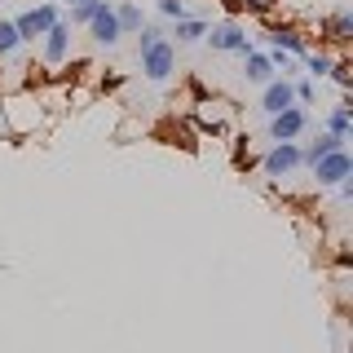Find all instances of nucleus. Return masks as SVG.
Wrapping results in <instances>:
<instances>
[{"mask_svg":"<svg viewBox=\"0 0 353 353\" xmlns=\"http://www.w3.org/2000/svg\"><path fill=\"white\" fill-rule=\"evenodd\" d=\"M159 40H163V27H146V22L137 27V53H146L150 44H159Z\"/></svg>","mask_w":353,"mask_h":353,"instance_id":"aec40b11","label":"nucleus"},{"mask_svg":"<svg viewBox=\"0 0 353 353\" xmlns=\"http://www.w3.org/2000/svg\"><path fill=\"white\" fill-rule=\"evenodd\" d=\"M292 93H296V102H301V106H309L318 97V88H314V80H301V84H292Z\"/></svg>","mask_w":353,"mask_h":353,"instance_id":"4be33fe9","label":"nucleus"},{"mask_svg":"<svg viewBox=\"0 0 353 353\" xmlns=\"http://www.w3.org/2000/svg\"><path fill=\"white\" fill-rule=\"evenodd\" d=\"M58 18H62V9H58V5H40V9H27V14H18V18H14V27H18L22 44H27V40H40Z\"/></svg>","mask_w":353,"mask_h":353,"instance_id":"39448f33","label":"nucleus"},{"mask_svg":"<svg viewBox=\"0 0 353 353\" xmlns=\"http://www.w3.org/2000/svg\"><path fill=\"white\" fill-rule=\"evenodd\" d=\"M323 36H327V40H336V44L353 40V14H349V9H340V14L323 18Z\"/></svg>","mask_w":353,"mask_h":353,"instance_id":"f8f14e48","label":"nucleus"},{"mask_svg":"<svg viewBox=\"0 0 353 353\" xmlns=\"http://www.w3.org/2000/svg\"><path fill=\"white\" fill-rule=\"evenodd\" d=\"M208 44H212L216 53H252V36H248V27L243 22H234V18H225V22H216V27H208V36H203Z\"/></svg>","mask_w":353,"mask_h":353,"instance_id":"f257e3e1","label":"nucleus"},{"mask_svg":"<svg viewBox=\"0 0 353 353\" xmlns=\"http://www.w3.org/2000/svg\"><path fill=\"white\" fill-rule=\"evenodd\" d=\"M301 62H305V71H309V80H327V71H331V62H336V58H331V53H327V49H318V53H314V49H309V53H305V58H301Z\"/></svg>","mask_w":353,"mask_h":353,"instance_id":"f3484780","label":"nucleus"},{"mask_svg":"<svg viewBox=\"0 0 353 353\" xmlns=\"http://www.w3.org/2000/svg\"><path fill=\"white\" fill-rule=\"evenodd\" d=\"M261 168H265V176H292L296 168H305V150L296 146V141H274V150L261 159Z\"/></svg>","mask_w":353,"mask_h":353,"instance_id":"f03ea898","label":"nucleus"},{"mask_svg":"<svg viewBox=\"0 0 353 353\" xmlns=\"http://www.w3.org/2000/svg\"><path fill=\"white\" fill-rule=\"evenodd\" d=\"M137 58H141V71H146V80H154V84H163V80L176 71V49H172V40L150 44V49L137 53Z\"/></svg>","mask_w":353,"mask_h":353,"instance_id":"20e7f679","label":"nucleus"},{"mask_svg":"<svg viewBox=\"0 0 353 353\" xmlns=\"http://www.w3.org/2000/svg\"><path fill=\"white\" fill-rule=\"evenodd\" d=\"M40 40H44V62H49V66H62V62H66V53H71V22L58 18Z\"/></svg>","mask_w":353,"mask_h":353,"instance_id":"0eeeda50","label":"nucleus"},{"mask_svg":"<svg viewBox=\"0 0 353 353\" xmlns=\"http://www.w3.org/2000/svg\"><path fill=\"white\" fill-rule=\"evenodd\" d=\"M309 172H314V181L318 185H340L345 176H353V159H349V150L340 146V150H331V154H323V159H314L309 163Z\"/></svg>","mask_w":353,"mask_h":353,"instance_id":"7ed1b4c3","label":"nucleus"},{"mask_svg":"<svg viewBox=\"0 0 353 353\" xmlns=\"http://www.w3.org/2000/svg\"><path fill=\"white\" fill-rule=\"evenodd\" d=\"M159 14H163V18H172V22H176V18H185V0H159Z\"/></svg>","mask_w":353,"mask_h":353,"instance_id":"5701e85b","label":"nucleus"},{"mask_svg":"<svg viewBox=\"0 0 353 353\" xmlns=\"http://www.w3.org/2000/svg\"><path fill=\"white\" fill-rule=\"evenodd\" d=\"M287 106H296L292 80H283V75H274V80L265 84V93H261V110H265V115H279V110H287Z\"/></svg>","mask_w":353,"mask_h":353,"instance_id":"6e6552de","label":"nucleus"},{"mask_svg":"<svg viewBox=\"0 0 353 353\" xmlns=\"http://www.w3.org/2000/svg\"><path fill=\"white\" fill-rule=\"evenodd\" d=\"M14 49H22V36L14 22H0V58H9Z\"/></svg>","mask_w":353,"mask_h":353,"instance_id":"6ab92c4d","label":"nucleus"},{"mask_svg":"<svg viewBox=\"0 0 353 353\" xmlns=\"http://www.w3.org/2000/svg\"><path fill=\"white\" fill-rule=\"evenodd\" d=\"M243 75H248L252 84H261V88H265V84H270L279 71H274L270 53H256V49H252V53H243Z\"/></svg>","mask_w":353,"mask_h":353,"instance_id":"9b49d317","label":"nucleus"},{"mask_svg":"<svg viewBox=\"0 0 353 353\" xmlns=\"http://www.w3.org/2000/svg\"><path fill=\"white\" fill-rule=\"evenodd\" d=\"M88 27H93V40H97V44H106V49H110V44H119V22H115V9H110V0L97 9V18L88 22Z\"/></svg>","mask_w":353,"mask_h":353,"instance_id":"9d476101","label":"nucleus"},{"mask_svg":"<svg viewBox=\"0 0 353 353\" xmlns=\"http://www.w3.org/2000/svg\"><path fill=\"white\" fill-rule=\"evenodd\" d=\"M172 36H176V44H194V40H203L208 36V22L203 18H176V27H172Z\"/></svg>","mask_w":353,"mask_h":353,"instance_id":"4468645a","label":"nucleus"},{"mask_svg":"<svg viewBox=\"0 0 353 353\" xmlns=\"http://www.w3.org/2000/svg\"><path fill=\"white\" fill-rule=\"evenodd\" d=\"M305 128H309V115L301 106H287V110H279V115H270V137L274 141H296Z\"/></svg>","mask_w":353,"mask_h":353,"instance_id":"423d86ee","label":"nucleus"},{"mask_svg":"<svg viewBox=\"0 0 353 353\" xmlns=\"http://www.w3.org/2000/svg\"><path fill=\"white\" fill-rule=\"evenodd\" d=\"M327 75H331V80H336L340 88H353V71H349V62H345V58L331 62V71H327Z\"/></svg>","mask_w":353,"mask_h":353,"instance_id":"412c9836","label":"nucleus"},{"mask_svg":"<svg viewBox=\"0 0 353 353\" xmlns=\"http://www.w3.org/2000/svg\"><path fill=\"white\" fill-rule=\"evenodd\" d=\"M323 132H336V137H349L353 132V106H336L331 115L323 119Z\"/></svg>","mask_w":353,"mask_h":353,"instance_id":"2eb2a0df","label":"nucleus"},{"mask_svg":"<svg viewBox=\"0 0 353 353\" xmlns=\"http://www.w3.org/2000/svg\"><path fill=\"white\" fill-rule=\"evenodd\" d=\"M0 106H5V102H0ZM9 132H14V128H9V119H5V110H0V137H9Z\"/></svg>","mask_w":353,"mask_h":353,"instance_id":"b1692460","label":"nucleus"},{"mask_svg":"<svg viewBox=\"0 0 353 353\" xmlns=\"http://www.w3.org/2000/svg\"><path fill=\"white\" fill-rule=\"evenodd\" d=\"M345 141H349V137H336V132H323V137H318L314 146L305 150V168H309V163H314V159H323V154H331V150H340V146H345Z\"/></svg>","mask_w":353,"mask_h":353,"instance_id":"a211bd4d","label":"nucleus"},{"mask_svg":"<svg viewBox=\"0 0 353 353\" xmlns=\"http://www.w3.org/2000/svg\"><path fill=\"white\" fill-rule=\"evenodd\" d=\"M106 0H75L71 5V14H66V22H71V27H88V22L97 18V9H102Z\"/></svg>","mask_w":353,"mask_h":353,"instance_id":"dca6fc26","label":"nucleus"},{"mask_svg":"<svg viewBox=\"0 0 353 353\" xmlns=\"http://www.w3.org/2000/svg\"><path fill=\"white\" fill-rule=\"evenodd\" d=\"M265 40H270L274 49L292 53V58H305V53H309V44H305V31H301V27H270V31H265Z\"/></svg>","mask_w":353,"mask_h":353,"instance_id":"1a4fd4ad","label":"nucleus"},{"mask_svg":"<svg viewBox=\"0 0 353 353\" xmlns=\"http://www.w3.org/2000/svg\"><path fill=\"white\" fill-rule=\"evenodd\" d=\"M62 5H66V9H71V5H75V0H62Z\"/></svg>","mask_w":353,"mask_h":353,"instance_id":"393cba45","label":"nucleus"},{"mask_svg":"<svg viewBox=\"0 0 353 353\" xmlns=\"http://www.w3.org/2000/svg\"><path fill=\"white\" fill-rule=\"evenodd\" d=\"M110 9H115L119 36H132V31L141 27V5H137V0H119V5H110Z\"/></svg>","mask_w":353,"mask_h":353,"instance_id":"ddd939ff","label":"nucleus"}]
</instances>
